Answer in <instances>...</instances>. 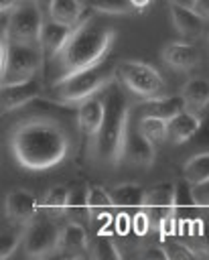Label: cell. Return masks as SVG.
Wrapping results in <instances>:
<instances>
[{
	"label": "cell",
	"mask_w": 209,
	"mask_h": 260,
	"mask_svg": "<svg viewBox=\"0 0 209 260\" xmlns=\"http://www.w3.org/2000/svg\"><path fill=\"white\" fill-rule=\"evenodd\" d=\"M8 150L24 171H49L59 167L71 152L67 130L53 118H24L10 128Z\"/></svg>",
	"instance_id": "6da1fadb"
},
{
	"label": "cell",
	"mask_w": 209,
	"mask_h": 260,
	"mask_svg": "<svg viewBox=\"0 0 209 260\" xmlns=\"http://www.w3.org/2000/svg\"><path fill=\"white\" fill-rule=\"evenodd\" d=\"M116 39H118V30L112 24L101 22L93 14L83 16V20L75 24V30L69 37L67 45L51 61H47L49 87L69 79L79 71L103 63Z\"/></svg>",
	"instance_id": "7a4b0ae2"
},
{
	"label": "cell",
	"mask_w": 209,
	"mask_h": 260,
	"mask_svg": "<svg viewBox=\"0 0 209 260\" xmlns=\"http://www.w3.org/2000/svg\"><path fill=\"white\" fill-rule=\"evenodd\" d=\"M106 116L91 142V156L99 165L118 167L124 160V144L130 122V102L120 89L106 93Z\"/></svg>",
	"instance_id": "3957f363"
},
{
	"label": "cell",
	"mask_w": 209,
	"mask_h": 260,
	"mask_svg": "<svg viewBox=\"0 0 209 260\" xmlns=\"http://www.w3.org/2000/svg\"><path fill=\"white\" fill-rule=\"evenodd\" d=\"M118 79V63H99L51 87L49 98L61 106H79L81 102L101 93Z\"/></svg>",
	"instance_id": "277c9868"
},
{
	"label": "cell",
	"mask_w": 209,
	"mask_h": 260,
	"mask_svg": "<svg viewBox=\"0 0 209 260\" xmlns=\"http://www.w3.org/2000/svg\"><path fill=\"white\" fill-rule=\"evenodd\" d=\"M118 79L120 83L136 95L140 102H148L166 93V83L156 67L138 59L118 61Z\"/></svg>",
	"instance_id": "5b68a950"
},
{
	"label": "cell",
	"mask_w": 209,
	"mask_h": 260,
	"mask_svg": "<svg viewBox=\"0 0 209 260\" xmlns=\"http://www.w3.org/2000/svg\"><path fill=\"white\" fill-rule=\"evenodd\" d=\"M43 65H45V53H43L41 45H28V43L10 41L6 63L0 67L2 85L20 83V81L37 77V71Z\"/></svg>",
	"instance_id": "8992f818"
},
{
	"label": "cell",
	"mask_w": 209,
	"mask_h": 260,
	"mask_svg": "<svg viewBox=\"0 0 209 260\" xmlns=\"http://www.w3.org/2000/svg\"><path fill=\"white\" fill-rule=\"evenodd\" d=\"M43 26L45 12L32 0H22L10 14H6V22L2 20V30L14 43L41 45Z\"/></svg>",
	"instance_id": "52a82bcc"
},
{
	"label": "cell",
	"mask_w": 209,
	"mask_h": 260,
	"mask_svg": "<svg viewBox=\"0 0 209 260\" xmlns=\"http://www.w3.org/2000/svg\"><path fill=\"white\" fill-rule=\"evenodd\" d=\"M61 246V228L55 219L41 209V213L24 228L22 250L28 258H49L59 252Z\"/></svg>",
	"instance_id": "ba28073f"
},
{
	"label": "cell",
	"mask_w": 209,
	"mask_h": 260,
	"mask_svg": "<svg viewBox=\"0 0 209 260\" xmlns=\"http://www.w3.org/2000/svg\"><path fill=\"white\" fill-rule=\"evenodd\" d=\"M175 187H177V183H172V181H162V183H156V185H152V187L146 189L144 209H146L148 215H150L152 230H158L164 219L177 215V207H175Z\"/></svg>",
	"instance_id": "9c48e42d"
},
{
	"label": "cell",
	"mask_w": 209,
	"mask_h": 260,
	"mask_svg": "<svg viewBox=\"0 0 209 260\" xmlns=\"http://www.w3.org/2000/svg\"><path fill=\"white\" fill-rule=\"evenodd\" d=\"M4 213H6V219L20 225H28L41 213V203L32 191L16 187V189H10L4 197Z\"/></svg>",
	"instance_id": "30bf717a"
},
{
	"label": "cell",
	"mask_w": 209,
	"mask_h": 260,
	"mask_svg": "<svg viewBox=\"0 0 209 260\" xmlns=\"http://www.w3.org/2000/svg\"><path fill=\"white\" fill-rule=\"evenodd\" d=\"M41 95H43V85L39 83L37 77L20 83H8V85H2V108L6 112H14L39 100Z\"/></svg>",
	"instance_id": "8fae6325"
},
{
	"label": "cell",
	"mask_w": 209,
	"mask_h": 260,
	"mask_svg": "<svg viewBox=\"0 0 209 260\" xmlns=\"http://www.w3.org/2000/svg\"><path fill=\"white\" fill-rule=\"evenodd\" d=\"M156 156V146L140 132V130H128L126 144H124V160L136 167L150 169Z\"/></svg>",
	"instance_id": "7c38bea8"
},
{
	"label": "cell",
	"mask_w": 209,
	"mask_h": 260,
	"mask_svg": "<svg viewBox=\"0 0 209 260\" xmlns=\"http://www.w3.org/2000/svg\"><path fill=\"white\" fill-rule=\"evenodd\" d=\"M162 61L175 71H191L199 65L201 55L195 45L187 41H172L162 49Z\"/></svg>",
	"instance_id": "4fadbf2b"
},
{
	"label": "cell",
	"mask_w": 209,
	"mask_h": 260,
	"mask_svg": "<svg viewBox=\"0 0 209 260\" xmlns=\"http://www.w3.org/2000/svg\"><path fill=\"white\" fill-rule=\"evenodd\" d=\"M103 116H106V100L93 95L77 106V128L85 136L95 138L97 130L101 128Z\"/></svg>",
	"instance_id": "5bb4252c"
},
{
	"label": "cell",
	"mask_w": 209,
	"mask_h": 260,
	"mask_svg": "<svg viewBox=\"0 0 209 260\" xmlns=\"http://www.w3.org/2000/svg\"><path fill=\"white\" fill-rule=\"evenodd\" d=\"M73 30H75V26H71V24H63V22H57L51 18L45 20L43 35H41V49L45 53V63L51 61L67 45Z\"/></svg>",
	"instance_id": "9a60e30c"
},
{
	"label": "cell",
	"mask_w": 209,
	"mask_h": 260,
	"mask_svg": "<svg viewBox=\"0 0 209 260\" xmlns=\"http://www.w3.org/2000/svg\"><path fill=\"white\" fill-rule=\"evenodd\" d=\"M201 128V116L193 110H183L177 116L168 120V142L170 144H183L191 140Z\"/></svg>",
	"instance_id": "2e32d148"
},
{
	"label": "cell",
	"mask_w": 209,
	"mask_h": 260,
	"mask_svg": "<svg viewBox=\"0 0 209 260\" xmlns=\"http://www.w3.org/2000/svg\"><path fill=\"white\" fill-rule=\"evenodd\" d=\"M59 252L65 256H83L89 254V236L79 221H67L61 228V246Z\"/></svg>",
	"instance_id": "e0dca14e"
},
{
	"label": "cell",
	"mask_w": 209,
	"mask_h": 260,
	"mask_svg": "<svg viewBox=\"0 0 209 260\" xmlns=\"http://www.w3.org/2000/svg\"><path fill=\"white\" fill-rule=\"evenodd\" d=\"M168 10H170V20H172L175 28H177L183 37H197V35L203 30L205 18H203L199 12H195L193 6L168 2Z\"/></svg>",
	"instance_id": "ac0fdd59"
},
{
	"label": "cell",
	"mask_w": 209,
	"mask_h": 260,
	"mask_svg": "<svg viewBox=\"0 0 209 260\" xmlns=\"http://www.w3.org/2000/svg\"><path fill=\"white\" fill-rule=\"evenodd\" d=\"M110 193H112L116 209H142L146 201V189L138 183L116 185Z\"/></svg>",
	"instance_id": "d6986e66"
},
{
	"label": "cell",
	"mask_w": 209,
	"mask_h": 260,
	"mask_svg": "<svg viewBox=\"0 0 209 260\" xmlns=\"http://www.w3.org/2000/svg\"><path fill=\"white\" fill-rule=\"evenodd\" d=\"M185 100V108L193 112H203L209 106V79L205 77H193L183 85L181 91Z\"/></svg>",
	"instance_id": "ffe728a7"
},
{
	"label": "cell",
	"mask_w": 209,
	"mask_h": 260,
	"mask_svg": "<svg viewBox=\"0 0 209 260\" xmlns=\"http://www.w3.org/2000/svg\"><path fill=\"white\" fill-rule=\"evenodd\" d=\"M142 114H148V116H158V118H164V120H170L172 116H177L179 112L185 110V100L183 95H160V98H154V100H148V102H142L140 106Z\"/></svg>",
	"instance_id": "44dd1931"
},
{
	"label": "cell",
	"mask_w": 209,
	"mask_h": 260,
	"mask_svg": "<svg viewBox=\"0 0 209 260\" xmlns=\"http://www.w3.org/2000/svg\"><path fill=\"white\" fill-rule=\"evenodd\" d=\"M83 10H85V6L81 0H53L47 16L51 20L75 26L83 20Z\"/></svg>",
	"instance_id": "7402d4cb"
},
{
	"label": "cell",
	"mask_w": 209,
	"mask_h": 260,
	"mask_svg": "<svg viewBox=\"0 0 209 260\" xmlns=\"http://www.w3.org/2000/svg\"><path fill=\"white\" fill-rule=\"evenodd\" d=\"M138 130H140L154 146H160L162 142L168 140V120H164V118L142 114L140 120H138Z\"/></svg>",
	"instance_id": "603a6c76"
},
{
	"label": "cell",
	"mask_w": 209,
	"mask_h": 260,
	"mask_svg": "<svg viewBox=\"0 0 209 260\" xmlns=\"http://www.w3.org/2000/svg\"><path fill=\"white\" fill-rule=\"evenodd\" d=\"M183 179H187L193 187L209 181V150L193 154L183 165Z\"/></svg>",
	"instance_id": "cb8c5ba5"
},
{
	"label": "cell",
	"mask_w": 209,
	"mask_h": 260,
	"mask_svg": "<svg viewBox=\"0 0 209 260\" xmlns=\"http://www.w3.org/2000/svg\"><path fill=\"white\" fill-rule=\"evenodd\" d=\"M24 228L26 225H20V223H14L8 219L6 225H2V232H0V258L2 260H8L18 244H22V238H24Z\"/></svg>",
	"instance_id": "d4e9b609"
},
{
	"label": "cell",
	"mask_w": 209,
	"mask_h": 260,
	"mask_svg": "<svg viewBox=\"0 0 209 260\" xmlns=\"http://www.w3.org/2000/svg\"><path fill=\"white\" fill-rule=\"evenodd\" d=\"M67 205H69V187L65 185H55L51 187L43 201H41V209L47 211L49 215H61L67 213Z\"/></svg>",
	"instance_id": "484cf974"
},
{
	"label": "cell",
	"mask_w": 209,
	"mask_h": 260,
	"mask_svg": "<svg viewBox=\"0 0 209 260\" xmlns=\"http://www.w3.org/2000/svg\"><path fill=\"white\" fill-rule=\"evenodd\" d=\"M87 4L93 12L106 16H128L136 10L130 0H87Z\"/></svg>",
	"instance_id": "4316f807"
},
{
	"label": "cell",
	"mask_w": 209,
	"mask_h": 260,
	"mask_svg": "<svg viewBox=\"0 0 209 260\" xmlns=\"http://www.w3.org/2000/svg\"><path fill=\"white\" fill-rule=\"evenodd\" d=\"M89 256L95 260H120L122 252L118 250V244H114L112 238H108V234H97V240L91 244Z\"/></svg>",
	"instance_id": "83f0119b"
},
{
	"label": "cell",
	"mask_w": 209,
	"mask_h": 260,
	"mask_svg": "<svg viewBox=\"0 0 209 260\" xmlns=\"http://www.w3.org/2000/svg\"><path fill=\"white\" fill-rule=\"evenodd\" d=\"M87 193H89V187H83V185L69 187V205H67L69 215L73 217L87 215Z\"/></svg>",
	"instance_id": "f1b7e54d"
},
{
	"label": "cell",
	"mask_w": 209,
	"mask_h": 260,
	"mask_svg": "<svg viewBox=\"0 0 209 260\" xmlns=\"http://www.w3.org/2000/svg\"><path fill=\"white\" fill-rule=\"evenodd\" d=\"M175 207H177V211H179V209L197 207L195 195H193V185H191L187 179L179 181L177 187H175Z\"/></svg>",
	"instance_id": "f546056e"
},
{
	"label": "cell",
	"mask_w": 209,
	"mask_h": 260,
	"mask_svg": "<svg viewBox=\"0 0 209 260\" xmlns=\"http://www.w3.org/2000/svg\"><path fill=\"white\" fill-rule=\"evenodd\" d=\"M166 252H168V258H170V260H191V258L207 256L203 250L195 248L193 244H181V242L166 246Z\"/></svg>",
	"instance_id": "4dcf8cb0"
},
{
	"label": "cell",
	"mask_w": 209,
	"mask_h": 260,
	"mask_svg": "<svg viewBox=\"0 0 209 260\" xmlns=\"http://www.w3.org/2000/svg\"><path fill=\"white\" fill-rule=\"evenodd\" d=\"M150 230H152V221H150L148 211L144 207L142 209H136V213L132 215V232L136 236H146Z\"/></svg>",
	"instance_id": "1f68e13d"
},
{
	"label": "cell",
	"mask_w": 209,
	"mask_h": 260,
	"mask_svg": "<svg viewBox=\"0 0 209 260\" xmlns=\"http://www.w3.org/2000/svg\"><path fill=\"white\" fill-rule=\"evenodd\" d=\"M114 232L118 236H126L132 232V215L128 211H118L114 215Z\"/></svg>",
	"instance_id": "d6a6232c"
},
{
	"label": "cell",
	"mask_w": 209,
	"mask_h": 260,
	"mask_svg": "<svg viewBox=\"0 0 209 260\" xmlns=\"http://www.w3.org/2000/svg\"><path fill=\"white\" fill-rule=\"evenodd\" d=\"M140 258H150V260H166L168 258V252H166V246L158 244V246H148L140 252Z\"/></svg>",
	"instance_id": "836d02e7"
},
{
	"label": "cell",
	"mask_w": 209,
	"mask_h": 260,
	"mask_svg": "<svg viewBox=\"0 0 209 260\" xmlns=\"http://www.w3.org/2000/svg\"><path fill=\"white\" fill-rule=\"evenodd\" d=\"M193 195H195L197 207H209V181H205L201 185H195Z\"/></svg>",
	"instance_id": "e575fe53"
},
{
	"label": "cell",
	"mask_w": 209,
	"mask_h": 260,
	"mask_svg": "<svg viewBox=\"0 0 209 260\" xmlns=\"http://www.w3.org/2000/svg\"><path fill=\"white\" fill-rule=\"evenodd\" d=\"M191 6H193L195 12H199L205 20H209V0H193Z\"/></svg>",
	"instance_id": "d590c367"
},
{
	"label": "cell",
	"mask_w": 209,
	"mask_h": 260,
	"mask_svg": "<svg viewBox=\"0 0 209 260\" xmlns=\"http://www.w3.org/2000/svg\"><path fill=\"white\" fill-rule=\"evenodd\" d=\"M197 242H199V246H201V250L209 256V223H205V228H203V234L197 238Z\"/></svg>",
	"instance_id": "8d00e7d4"
},
{
	"label": "cell",
	"mask_w": 209,
	"mask_h": 260,
	"mask_svg": "<svg viewBox=\"0 0 209 260\" xmlns=\"http://www.w3.org/2000/svg\"><path fill=\"white\" fill-rule=\"evenodd\" d=\"M20 2H22V0H0V10H2V14H10Z\"/></svg>",
	"instance_id": "74e56055"
},
{
	"label": "cell",
	"mask_w": 209,
	"mask_h": 260,
	"mask_svg": "<svg viewBox=\"0 0 209 260\" xmlns=\"http://www.w3.org/2000/svg\"><path fill=\"white\" fill-rule=\"evenodd\" d=\"M132 2V6L136 8V10H144V8H148L154 0H130Z\"/></svg>",
	"instance_id": "f35d334b"
},
{
	"label": "cell",
	"mask_w": 209,
	"mask_h": 260,
	"mask_svg": "<svg viewBox=\"0 0 209 260\" xmlns=\"http://www.w3.org/2000/svg\"><path fill=\"white\" fill-rule=\"evenodd\" d=\"M32 2H34L43 12H49V6H51V2H53V0H32Z\"/></svg>",
	"instance_id": "ab89813d"
},
{
	"label": "cell",
	"mask_w": 209,
	"mask_h": 260,
	"mask_svg": "<svg viewBox=\"0 0 209 260\" xmlns=\"http://www.w3.org/2000/svg\"><path fill=\"white\" fill-rule=\"evenodd\" d=\"M168 2H177V4H185V6H191L193 0H168Z\"/></svg>",
	"instance_id": "60d3db41"
}]
</instances>
